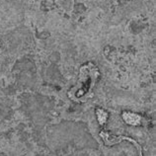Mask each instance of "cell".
I'll use <instances>...</instances> for the list:
<instances>
[{
    "label": "cell",
    "instance_id": "obj_1",
    "mask_svg": "<svg viewBox=\"0 0 156 156\" xmlns=\"http://www.w3.org/2000/svg\"><path fill=\"white\" fill-rule=\"evenodd\" d=\"M122 118H124L126 122H128L129 125L131 126H137L141 122V117L133 113H124Z\"/></svg>",
    "mask_w": 156,
    "mask_h": 156
},
{
    "label": "cell",
    "instance_id": "obj_2",
    "mask_svg": "<svg viewBox=\"0 0 156 156\" xmlns=\"http://www.w3.org/2000/svg\"><path fill=\"white\" fill-rule=\"evenodd\" d=\"M96 114H97V117H98V121L101 125H104L105 122H107V119H108V115L103 110H97L96 111Z\"/></svg>",
    "mask_w": 156,
    "mask_h": 156
}]
</instances>
